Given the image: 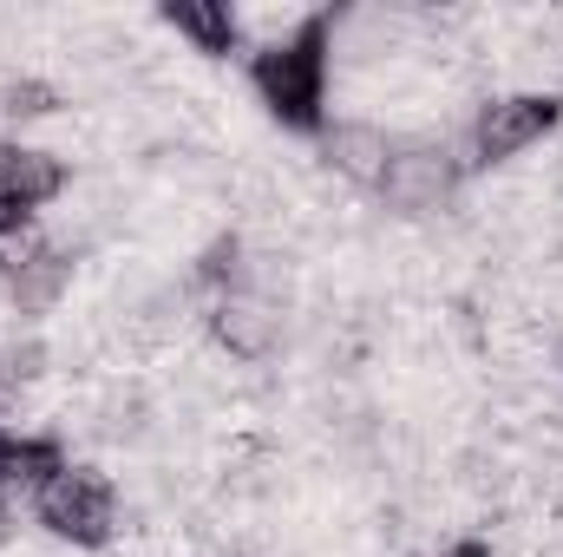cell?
<instances>
[{"label":"cell","instance_id":"obj_1","mask_svg":"<svg viewBox=\"0 0 563 557\" xmlns=\"http://www.w3.org/2000/svg\"><path fill=\"white\" fill-rule=\"evenodd\" d=\"M334 26H341L334 7L295 13L276 40H263L250 53V86H256V99L269 106V119H276L282 132H308V139L328 132V53H334Z\"/></svg>","mask_w":563,"mask_h":557},{"label":"cell","instance_id":"obj_2","mask_svg":"<svg viewBox=\"0 0 563 557\" xmlns=\"http://www.w3.org/2000/svg\"><path fill=\"white\" fill-rule=\"evenodd\" d=\"M33 518L46 538L73 545V551H106L119 538V492L99 466H59L40 492H33Z\"/></svg>","mask_w":563,"mask_h":557},{"label":"cell","instance_id":"obj_3","mask_svg":"<svg viewBox=\"0 0 563 557\" xmlns=\"http://www.w3.org/2000/svg\"><path fill=\"white\" fill-rule=\"evenodd\" d=\"M563 125V99L558 92H498L472 112V132H465V164L492 171V164H511L525 157L531 144H544Z\"/></svg>","mask_w":563,"mask_h":557},{"label":"cell","instance_id":"obj_4","mask_svg":"<svg viewBox=\"0 0 563 557\" xmlns=\"http://www.w3.org/2000/svg\"><path fill=\"white\" fill-rule=\"evenodd\" d=\"M459 184H465V157L445 139H394V157H387L374 190L400 217H432L459 197Z\"/></svg>","mask_w":563,"mask_h":557},{"label":"cell","instance_id":"obj_5","mask_svg":"<svg viewBox=\"0 0 563 557\" xmlns=\"http://www.w3.org/2000/svg\"><path fill=\"white\" fill-rule=\"evenodd\" d=\"M210 341L230 354V361H243V368H256V361H269L282 341V308L250 282V288H236V295H217L210 302Z\"/></svg>","mask_w":563,"mask_h":557},{"label":"cell","instance_id":"obj_6","mask_svg":"<svg viewBox=\"0 0 563 557\" xmlns=\"http://www.w3.org/2000/svg\"><path fill=\"white\" fill-rule=\"evenodd\" d=\"M66 190V164L40 144L0 139V217H33Z\"/></svg>","mask_w":563,"mask_h":557},{"label":"cell","instance_id":"obj_7","mask_svg":"<svg viewBox=\"0 0 563 557\" xmlns=\"http://www.w3.org/2000/svg\"><path fill=\"white\" fill-rule=\"evenodd\" d=\"M387 157H394V132L374 125V119H334L321 132V164L347 184H380Z\"/></svg>","mask_w":563,"mask_h":557},{"label":"cell","instance_id":"obj_8","mask_svg":"<svg viewBox=\"0 0 563 557\" xmlns=\"http://www.w3.org/2000/svg\"><path fill=\"white\" fill-rule=\"evenodd\" d=\"M157 20L177 40H190L197 53H236L243 46V13L223 0H170V7H157Z\"/></svg>","mask_w":563,"mask_h":557},{"label":"cell","instance_id":"obj_9","mask_svg":"<svg viewBox=\"0 0 563 557\" xmlns=\"http://www.w3.org/2000/svg\"><path fill=\"white\" fill-rule=\"evenodd\" d=\"M66 282H73V256H66L59 243H46L26 270L7 276V308H13V315H46V308L66 295Z\"/></svg>","mask_w":563,"mask_h":557},{"label":"cell","instance_id":"obj_10","mask_svg":"<svg viewBox=\"0 0 563 557\" xmlns=\"http://www.w3.org/2000/svg\"><path fill=\"white\" fill-rule=\"evenodd\" d=\"M190 288H203L210 302L217 295H236V288H250V263H243V237H217L203 256H197V270H190Z\"/></svg>","mask_w":563,"mask_h":557},{"label":"cell","instance_id":"obj_11","mask_svg":"<svg viewBox=\"0 0 563 557\" xmlns=\"http://www.w3.org/2000/svg\"><path fill=\"white\" fill-rule=\"evenodd\" d=\"M40 250H46V237H40V223H33V217H0V276L26 270Z\"/></svg>","mask_w":563,"mask_h":557},{"label":"cell","instance_id":"obj_12","mask_svg":"<svg viewBox=\"0 0 563 557\" xmlns=\"http://www.w3.org/2000/svg\"><path fill=\"white\" fill-rule=\"evenodd\" d=\"M439 557H492V545L485 538H459V545H445Z\"/></svg>","mask_w":563,"mask_h":557},{"label":"cell","instance_id":"obj_13","mask_svg":"<svg viewBox=\"0 0 563 557\" xmlns=\"http://www.w3.org/2000/svg\"><path fill=\"white\" fill-rule=\"evenodd\" d=\"M0 518H7V499H0Z\"/></svg>","mask_w":563,"mask_h":557}]
</instances>
